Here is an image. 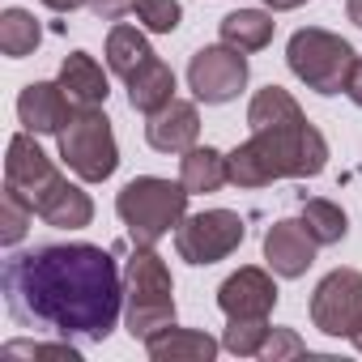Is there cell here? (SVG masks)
Returning a JSON list of instances; mask_svg holds the SVG:
<instances>
[{
  "label": "cell",
  "instance_id": "cell-23",
  "mask_svg": "<svg viewBox=\"0 0 362 362\" xmlns=\"http://www.w3.org/2000/svg\"><path fill=\"white\" fill-rule=\"evenodd\" d=\"M298 222L311 230V239H315L320 247H332V243H341V239L349 235V218H345V209H341L337 201H324V197L303 201Z\"/></svg>",
  "mask_w": 362,
  "mask_h": 362
},
{
  "label": "cell",
  "instance_id": "cell-11",
  "mask_svg": "<svg viewBox=\"0 0 362 362\" xmlns=\"http://www.w3.org/2000/svg\"><path fill=\"white\" fill-rule=\"evenodd\" d=\"M315 239L298 218H281L264 230V260L277 277H303L315 264Z\"/></svg>",
  "mask_w": 362,
  "mask_h": 362
},
{
  "label": "cell",
  "instance_id": "cell-27",
  "mask_svg": "<svg viewBox=\"0 0 362 362\" xmlns=\"http://www.w3.org/2000/svg\"><path fill=\"white\" fill-rule=\"evenodd\" d=\"M5 358H47V362H81L77 345L73 341H9L5 349H0Z\"/></svg>",
  "mask_w": 362,
  "mask_h": 362
},
{
  "label": "cell",
  "instance_id": "cell-16",
  "mask_svg": "<svg viewBox=\"0 0 362 362\" xmlns=\"http://www.w3.org/2000/svg\"><path fill=\"white\" fill-rule=\"evenodd\" d=\"M60 90L69 94V103L81 111V107H98V103H107V94H111V86H107V73L98 69V60L90 56V52H73V56H64V64H60Z\"/></svg>",
  "mask_w": 362,
  "mask_h": 362
},
{
  "label": "cell",
  "instance_id": "cell-30",
  "mask_svg": "<svg viewBox=\"0 0 362 362\" xmlns=\"http://www.w3.org/2000/svg\"><path fill=\"white\" fill-rule=\"evenodd\" d=\"M86 5L94 9V18H103V22H119V18L136 13L141 0H86Z\"/></svg>",
  "mask_w": 362,
  "mask_h": 362
},
{
  "label": "cell",
  "instance_id": "cell-2",
  "mask_svg": "<svg viewBox=\"0 0 362 362\" xmlns=\"http://www.w3.org/2000/svg\"><path fill=\"white\" fill-rule=\"evenodd\" d=\"M324 162H328V141L307 119L256 128L239 149L226 153L235 188H269L273 179H311L324 170Z\"/></svg>",
  "mask_w": 362,
  "mask_h": 362
},
{
  "label": "cell",
  "instance_id": "cell-33",
  "mask_svg": "<svg viewBox=\"0 0 362 362\" xmlns=\"http://www.w3.org/2000/svg\"><path fill=\"white\" fill-rule=\"evenodd\" d=\"M264 5H269L273 13H286V9H298V5H307V0H264Z\"/></svg>",
  "mask_w": 362,
  "mask_h": 362
},
{
  "label": "cell",
  "instance_id": "cell-35",
  "mask_svg": "<svg viewBox=\"0 0 362 362\" xmlns=\"http://www.w3.org/2000/svg\"><path fill=\"white\" fill-rule=\"evenodd\" d=\"M349 341H354V345H358V354H362V324H358V332H354Z\"/></svg>",
  "mask_w": 362,
  "mask_h": 362
},
{
  "label": "cell",
  "instance_id": "cell-32",
  "mask_svg": "<svg viewBox=\"0 0 362 362\" xmlns=\"http://www.w3.org/2000/svg\"><path fill=\"white\" fill-rule=\"evenodd\" d=\"M43 5L52 9V13H73V9H81L86 0H43Z\"/></svg>",
  "mask_w": 362,
  "mask_h": 362
},
{
  "label": "cell",
  "instance_id": "cell-19",
  "mask_svg": "<svg viewBox=\"0 0 362 362\" xmlns=\"http://www.w3.org/2000/svg\"><path fill=\"white\" fill-rule=\"evenodd\" d=\"M170 98H175V73H170L166 60L153 56L136 77H128V103H132V111L153 115V111H162Z\"/></svg>",
  "mask_w": 362,
  "mask_h": 362
},
{
  "label": "cell",
  "instance_id": "cell-26",
  "mask_svg": "<svg viewBox=\"0 0 362 362\" xmlns=\"http://www.w3.org/2000/svg\"><path fill=\"white\" fill-rule=\"evenodd\" d=\"M35 218H39V214H35L13 188L0 192V243H5V247H18V243L26 239V230H30Z\"/></svg>",
  "mask_w": 362,
  "mask_h": 362
},
{
  "label": "cell",
  "instance_id": "cell-25",
  "mask_svg": "<svg viewBox=\"0 0 362 362\" xmlns=\"http://www.w3.org/2000/svg\"><path fill=\"white\" fill-rule=\"evenodd\" d=\"M269 315H252V320H230L222 332V349L235 358H260L264 341H269Z\"/></svg>",
  "mask_w": 362,
  "mask_h": 362
},
{
  "label": "cell",
  "instance_id": "cell-5",
  "mask_svg": "<svg viewBox=\"0 0 362 362\" xmlns=\"http://www.w3.org/2000/svg\"><path fill=\"white\" fill-rule=\"evenodd\" d=\"M354 60H358V52H354L341 35L320 30V26H303V30H294L290 43H286V64H290V73H294L307 90H315V94H341L345 81H349Z\"/></svg>",
  "mask_w": 362,
  "mask_h": 362
},
{
  "label": "cell",
  "instance_id": "cell-12",
  "mask_svg": "<svg viewBox=\"0 0 362 362\" xmlns=\"http://www.w3.org/2000/svg\"><path fill=\"white\" fill-rule=\"evenodd\" d=\"M218 307L226 311V320H252V315H269L277 307V286L264 269L247 264L239 273H230L218 286Z\"/></svg>",
  "mask_w": 362,
  "mask_h": 362
},
{
  "label": "cell",
  "instance_id": "cell-34",
  "mask_svg": "<svg viewBox=\"0 0 362 362\" xmlns=\"http://www.w3.org/2000/svg\"><path fill=\"white\" fill-rule=\"evenodd\" d=\"M345 13H349V22L362 30V0H349V5H345Z\"/></svg>",
  "mask_w": 362,
  "mask_h": 362
},
{
  "label": "cell",
  "instance_id": "cell-6",
  "mask_svg": "<svg viewBox=\"0 0 362 362\" xmlns=\"http://www.w3.org/2000/svg\"><path fill=\"white\" fill-rule=\"evenodd\" d=\"M60 158L69 162V170L86 184H103L119 166V145L111 132V119L98 107H81L73 111V119L60 132Z\"/></svg>",
  "mask_w": 362,
  "mask_h": 362
},
{
  "label": "cell",
  "instance_id": "cell-9",
  "mask_svg": "<svg viewBox=\"0 0 362 362\" xmlns=\"http://www.w3.org/2000/svg\"><path fill=\"white\" fill-rule=\"evenodd\" d=\"M188 86L209 107H222V103L239 98V90L247 86V52H239L230 43L201 47L188 64Z\"/></svg>",
  "mask_w": 362,
  "mask_h": 362
},
{
  "label": "cell",
  "instance_id": "cell-31",
  "mask_svg": "<svg viewBox=\"0 0 362 362\" xmlns=\"http://www.w3.org/2000/svg\"><path fill=\"white\" fill-rule=\"evenodd\" d=\"M345 94H349V103H354V107H362V56H358V60H354V69H349Z\"/></svg>",
  "mask_w": 362,
  "mask_h": 362
},
{
  "label": "cell",
  "instance_id": "cell-20",
  "mask_svg": "<svg viewBox=\"0 0 362 362\" xmlns=\"http://www.w3.org/2000/svg\"><path fill=\"white\" fill-rule=\"evenodd\" d=\"M153 60V52H149V39H145V30H136V26H111V35H107V64H111V73L115 77H136L145 64Z\"/></svg>",
  "mask_w": 362,
  "mask_h": 362
},
{
  "label": "cell",
  "instance_id": "cell-7",
  "mask_svg": "<svg viewBox=\"0 0 362 362\" xmlns=\"http://www.w3.org/2000/svg\"><path fill=\"white\" fill-rule=\"evenodd\" d=\"M243 235H247V226L235 209H205V214H192L179 222L175 252L188 264H218L230 252H239Z\"/></svg>",
  "mask_w": 362,
  "mask_h": 362
},
{
  "label": "cell",
  "instance_id": "cell-10",
  "mask_svg": "<svg viewBox=\"0 0 362 362\" xmlns=\"http://www.w3.org/2000/svg\"><path fill=\"white\" fill-rule=\"evenodd\" d=\"M64 184V175L52 166V158L35 145V132H18L9 141V158H5V188H13L35 214L47 201V192H56Z\"/></svg>",
  "mask_w": 362,
  "mask_h": 362
},
{
  "label": "cell",
  "instance_id": "cell-18",
  "mask_svg": "<svg viewBox=\"0 0 362 362\" xmlns=\"http://www.w3.org/2000/svg\"><path fill=\"white\" fill-rule=\"evenodd\" d=\"M39 218L56 230H81V226L94 222V201H90V192H81L77 184L64 179V184L56 192H47V201L39 205Z\"/></svg>",
  "mask_w": 362,
  "mask_h": 362
},
{
  "label": "cell",
  "instance_id": "cell-1",
  "mask_svg": "<svg viewBox=\"0 0 362 362\" xmlns=\"http://www.w3.org/2000/svg\"><path fill=\"white\" fill-rule=\"evenodd\" d=\"M0 290L22 328H43L64 341H107L124 307V277L98 243L13 252L0 273Z\"/></svg>",
  "mask_w": 362,
  "mask_h": 362
},
{
  "label": "cell",
  "instance_id": "cell-21",
  "mask_svg": "<svg viewBox=\"0 0 362 362\" xmlns=\"http://www.w3.org/2000/svg\"><path fill=\"white\" fill-rule=\"evenodd\" d=\"M273 18L264 9H235L222 18V43L239 47V52H264L273 43Z\"/></svg>",
  "mask_w": 362,
  "mask_h": 362
},
{
  "label": "cell",
  "instance_id": "cell-22",
  "mask_svg": "<svg viewBox=\"0 0 362 362\" xmlns=\"http://www.w3.org/2000/svg\"><path fill=\"white\" fill-rule=\"evenodd\" d=\"M294 119H307V115H303V107L294 103L290 90H281V86H264V90H256V98H252V107H247V128H252V132H256V128L294 124Z\"/></svg>",
  "mask_w": 362,
  "mask_h": 362
},
{
  "label": "cell",
  "instance_id": "cell-8",
  "mask_svg": "<svg viewBox=\"0 0 362 362\" xmlns=\"http://www.w3.org/2000/svg\"><path fill=\"white\" fill-rule=\"evenodd\" d=\"M311 324L324 337H354L362 324V273L332 269L311 294Z\"/></svg>",
  "mask_w": 362,
  "mask_h": 362
},
{
  "label": "cell",
  "instance_id": "cell-13",
  "mask_svg": "<svg viewBox=\"0 0 362 362\" xmlns=\"http://www.w3.org/2000/svg\"><path fill=\"white\" fill-rule=\"evenodd\" d=\"M73 103H69V94L60 90V81H30L26 90H22V98H18V119H22V128L26 132H35V136H60L64 132V124L73 119Z\"/></svg>",
  "mask_w": 362,
  "mask_h": 362
},
{
  "label": "cell",
  "instance_id": "cell-3",
  "mask_svg": "<svg viewBox=\"0 0 362 362\" xmlns=\"http://www.w3.org/2000/svg\"><path fill=\"white\" fill-rule=\"evenodd\" d=\"M188 188L170 184L162 175H136L119 188L115 197V214L128 226L132 247H158V239H166L170 230H179V222L188 218Z\"/></svg>",
  "mask_w": 362,
  "mask_h": 362
},
{
  "label": "cell",
  "instance_id": "cell-24",
  "mask_svg": "<svg viewBox=\"0 0 362 362\" xmlns=\"http://www.w3.org/2000/svg\"><path fill=\"white\" fill-rule=\"evenodd\" d=\"M43 30L39 22L26 13V9H5V18H0V52H5L9 60H22L39 47Z\"/></svg>",
  "mask_w": 362,
  "mask_h": 362
},
{
  "label": "cell",
  "instance_id": "cell-15",
  "mask_svg": "<svg viewBox=\"0 0 362 362\" xmlns=\"http://www.w3.org/2000/svg\"><path fill=\"white\" fill-rule=\"evenodd\" d=\"M222 349V341H214L201 328H162L145 341V354L153 362H214Z\"/></svg>",
  "mask_w": 362,
  "mask_h": 362
},
{
  "label": "cell",
  "instance_id": "cell-17",
  "mask_svg": "<svg viewBox=\"0 0 362 362\" xmlns=\"http://www.w3.org/2000/svg\"><path fill=\"white\" fill-rule=\"evenodd\" d=\"M179 184H184L192 197H201V192H218L222 184H230L226 153H218L214 145H192L184 158H179Z\"/></svg>",
  "mask_w": 362,
  "mask_h": 362
},
{
  "label": "cell",
  "instance_id": "cell-29",
  "mask_svg": "<svg viewBox=\"0 0 362 362\" xmlns=\"http://www.w3.org/2000/svg\"><path fill=\"white\" fill-rule=\"evenodd\" d=\"M298 354H307V345H303V337H298L294 328H273L269 341H264V349H260V358H269V362L298 358Z\"/></svg>",
  "mask_w": 362,
  "mask_h": 362
},
{
  "label": "cell",
  "instance_id": "cell-4",
  "mask_svg": "<svg viewBox=\"0 0 362 362\" xmlns=\"http://www.w3.org/2000/svg\"><path fill=\"white\" fill-rule=\"evenodd\" d=\"M124 324L132 341H149L175 324V281L153 247H132L124 264Z\"/></svg>",
  "mask_w": 362,
  "mask_h": 362
},
{
  "label": "cell",
  "instance_id": "cell-14",
  "mask_svg": "<svg viewBox=\"0 0 362 362\" xmlns=\"http://www.w3.org/2000/svg\"><path fill=\"white\" fill-rule=\"evenodd\" d=\"M197 136H201V115H197V103H184V98H170L145 124V141L158 153H188Z\"/></svg>",
  "mask_w": 362,
  "mask_h": 362
},
{
  "label": "cell",
  "instance_id": "cell-28",
  "mask_svg": "<svg viewBox=\"0 0 362 362\" xmlns=\"http://www.w3.org/2000/svg\"><path fill=\"white\" fill-rule=\"evenodd\" d=\"M179 18H184V5L179 0H141L136 5V22L153 35H170L179 26Z\"/></svg>",
  "mask_w": 362,
  "mask_h": 362
}]
</instances>
